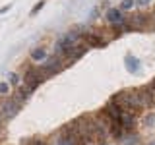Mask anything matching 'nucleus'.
<instances>
[{"instance_id": "obj_1", "label": "nucleus", "mask_w": 155, "mask_h": 145, "mask_svg": "<svg viewBox=\"0 0 155 145\" xmlns=\"http://www.w3.org/2000/svg\"><path fill=\"white\" fill-rule=\"evenodd\" d=\"M110 99L122 110H130V112H140V110L147 108V103H145V99L142 95V89H124V91L114 93Z\"/></svg>"}, {"instance_id": "obj_2", "label": "nucleus", "mask_w": 155, "mask_h": 145, "mask_svg": "<svg viewBox=\"0 0 155 145\" xmlns=\"http://www.w3.org/2000/svg\"><path fill=\"white\" fill-rule=\"evenodd\" d=\"M64 60H62L60 56H56V54H52V56H48L45 62H43L41 66H39V70L45 74V77L48 79V77H52V76H56L60 70H64Z\"/></svg>"}, {"instance_id": "obj_3", "label": "nucleus", "mask_w": 155, "mask_h": 145, "mask_svg": "<svg viewBox=\"0 0 155 145\" xmlns=\"http://www.w3.org/2000/svg\"><path fill=\"white\" fill-rule=\"evenodd\" d=\"M47 77L45 74H43L41 70H39V66L37 68H29V70H25V74H23V87H27L29 91H35L39 85L45 81Z\"/></svg>"}, {"instance_id": "obj_4", "label": "nucleus", "mask_w": 155, "mask_h": 145, "mask_svg": "<svg viewBox=\"0 0 155 145\" xmlns=\"http://www.w3.org/2000/svg\"><path fill=\"white\" fill-rule=\"evenodd\" d=\"M107 21H109V25L116 29V31H124L126 25H128V19H126L124 12L120 8H109L107 10Z\"/></svg>"}, {"instance_id": "obj_5", "label": "nucleus", "mask_w": 155, "mask_h": 145, "mask_svg": "<svg viewBox=\"0 0 155 145\" xmlns=\"http://www.w3.org/2000/svg\"><path fill=\"white\" fill-rule=\"evenodd\" d=\"M19 110H21V105L18 103L14 97H10V99L2 101V105H0V114L4 116V120H12L14 116H16Z\"/></svg>"}, {"instance_id": "obj_6", "label": "nucleus", "mask_w": 155, "mask_h": 145, "mask_svg": "<svg viewBox=\"0 0 155 145\" xmlns=\"http://www.w3.org/2000/svg\"><path fill=\"white\" fill-rule=\"evenodd\" d=\"M147 19H149L147 14H136V16L128 18V27H130V31H132V29H143L145 25H147Z\"/></svg>"}, {"instance_id": "obj_7", "label": "nucleus", "mask_w": 155, "mask_h": 145, "mask_svg": "<svg viewBox=\"0 0 155 145\" xmlns=\"http://www.w3.org/2000/svg\"><path fill=\"white\" fill-rule=\"evenodd\" d=\"M105 39H101L99 33H84V45L89 48V47H105Z\"/></svg>"}, {"instance_id": "obj_8", "label": "nucleus", "mask_w": 155, "mask_h": 145, "mask_svg": "<svg viewBox=\"0 0 155 145\" xmlns=\"http://www.w3.org/2000/svg\"><path fill=\"white\" fill-rule=\"evenodd\" d=\"M136 112H130V110H124L122 112V126H124V132L126 134H130L134 130V126H136Z\"/></svg>"}, {"instance_id": "obj_9", "label": "nucleus", "mask_w": 155, "mask_h": 145, "mask_svg": "<svg viewBox=\"0 0 155 145\" xmlns=\"http://www.w3.org/2000/svg\"><path fill=\"white\" fill-rule=\"evenodd\" d=\"M124 64H126V68H128L130 74H136L138 68H142V62H140L136 56H132V54H126L124 56Z\"/></svg>"}, {"instance_id": "obj_10", "label": "nucleus", "mask_w": 155, "mask_h": 145, "mask_svg": "<svg viewBox=\"0 0 155 145\" xmlns=\"http://www.w3.org/2000/svg\"><path fill=\"white\" fill-rule=\"evenodd\" d=\"M29 56H31V60H35V62H45L48 58V52H47L45 47H37V48H33V50L29 52Z\"/></svg>"}, {"instance_id": "obj_11", "label": "nucleus", "mask_w": 155, "mask_h": 145, "mask_svg": "<svg viewBox=\"0 0 155 145\" xmlns=\"http://www.w3.org/2000/svg\"><path fill=\"white\" fill-rule=\"evenodd\" d=\"M8 83L14 87V89H18V87H21V83H23V79L19 77V74H16V72H12V74L8 76Z\"/></svg>"}, {"instance_id": "obj_12", "label": "nucleus", "mask_w": 155, "mask_h": 145, "mask_svg": "<svg viewBox=\"0 0 155 145\" xmlns=\"http://www.w3.org/2000/svg\"><path fill=\"white\" fill-rule=\"evenodd\" d=\"M134 4H136V0H122V2H120V10H122V12H128V10L134 8Z\"/></svg>"}, {"instance_id": "obj_13", "label": "nucleus", "mask_w": 155, "mask_h": 145, "mask_svg": "<svg viewBox=\"0 0 155 145\" xmlns=\"http://www.w3.org/2000/svg\"><path fill=\"white\" fill-rule=\"evenodd\" d=\"M27 145H51V143H48L47 139H43V137H33Z\"/></svg>"}, {"instance_id": "obj_14", "label": "nucleus", "mask_w": 155, "mask_h": 145, "mask_svg": "<svg viewBox=\"0 0 155 145\" xmlns=\"http://www.w3.org/2000/svg\"><path fill=\"white\" fill-rule=\"evenodd\" d=\"M43 6H45V0H39V2L35 4V8L31 10V16H35V14H39V12L43 10Z\"/></svg>"}, {"instance_id": "obj_15", "label": "nucleus", "mask_w": 155, "mask_h": 145, "mask_svg": "<svg viewBox=\"0 0 155 145\" xmlns=\"http://www.w3.org/2000/svg\"><path fill=\"white\" fill-rule=\"evenodd\" d=\"M8 93H10V83L0 81V95H8Z\"/></svg>"}, {"instance_id": "obj_16", "label": "nucleus", "mask_w": 155, "mask_h": 145, "mask_svg": "<svg viewBox=\"0 0 155 145\" xmlns=\"http://www.w3.org/2000/svg\"><path fill=\"white\" fill-rule=\"evenodd\" d=\"M153 0H136V6H140V8H143V6H149Z\"/></svg>"}, {"instance_id": "obj_17", "label": "nucleus", "mask_w": 155, "mask_h": 145, "mask_svg": "<svg viewBox=\"0 0 155 145\" xmlns=\"http://www.w3.org/2000/svg\"><path fill=\"white\" fill-rule=\"evenodd\" d=\"M8 10H10V6H4L2 10H0V16H2V14H6V12H8Z\"/></svg>"}, {"instance_id": "obj_18", "label": "nucleus", "mask_w": 155, "mask_h": 145, "mask_svg": "<svg viewBox=\"0 0 155 145\" xmlns=\"http://www.w3.org/2000/svg\"><path fill=\"white\" fill-rule=\"evenodd\" d=\"M149 145H155V141H153V143H149Z\"/></svg>"}]
</instances>
